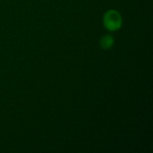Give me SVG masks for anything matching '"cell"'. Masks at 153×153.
Instances as JSON below:
<instances>
[{
    "label": "cell",
    "instance_id": "cell-1",
    "mask_svg": "<svg viewBox=\"0 0 153 153\" xmlns=\"http://www.w3.org/2000/svg\"><path fill=\"white\" fill-rule=\"evenodd\" d=\"M103 24L109 31L118 30L123 24V19L120 13L117 10H108L103 16Z\"/></svg>",
    "mask_w": 153,
    "mask_h": 153
},
{
    "label": "cell",
    "instance_id": "cell-2",
    "mask_svg": "<svg viewBox=\"0 0 153 153\" xmlns=\"http://www.w3.org/2000/svg\"><path fill=\"white\" fill-rule=\"evenodd\" d=\"M114 44H115V39L113 38V36H111L109 34L104 35L100 40V46L104 50L110 49L114 46Z\"/></svg>",
    "mask_w": 153,
    "mask_h": 153
}]
</instances>
